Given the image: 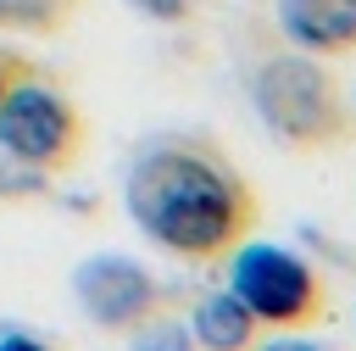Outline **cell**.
I'll use <instances>...</instances> for the list:
<instances>
[{
  "instance_id": "obj_5",
  "label": "cell",
  "mask_w": 356,
  "mask_h": 351,
  "mask_svg": "<svg viewBox=\"0 0 356 351\" xmlns=\"http://www.w3.org/2000/svg\"><path fill=\"white\" fill-rule=\"evenodd\" d=\"M72 301L83 306V318L100 329V334H134L167 312L184 306V290L161 273H150L145 262L122 256V251H100V256H83L72 267Z\"/></svg>"
},
{
  "instance_id": "obj_1",
  "label": "cell",
  "mask_w": 356,
  "mask_h": 351,
  "mask_svg": "<svg viewBox=\"0 0 356 351\" xmlns=\"http://www.w3.org/2000/svg\"><path fill=\"white\" fill-rule=\"evenodd\" d=\"M122 206L134 228L189 267H222L234 245H245L261 223V201L250 178L200 139L150 145L122 184Z\"/></svg>"
},
{
  "instance_id": "obj_2",
  "label": "cell",
  "mask_w": 356,
  "mask_h": 351,
  "mask_svg": "<svg viewBox=\"0 0 356 351\" xmlns=\"http://www.w3.org/2000/svg\"><path fill=\"white\" fill-rule=\"evenodd\" d=\"M250 111L284 150H300V156L345 150L356 139V100L323 67V56H306V50L267 56L250 72Z\"/></svg>"
},
{
  "instance_id": "obj_10",
  "label": "cell",
  "mask_w": 356,
  "mask_h": 351,
  "mask_svg": "<svg viewBox=\"0 0 356 351\" xmlns=\"http://www.w3.org/2000/svg\"><path fill=\"white\" fill-rule=\"evenodd\" d=\"M139 17H150V22H167V28H178V22H195L200 11H206V0H128Z\"/></svg>"
},
{
  "instance_id": "obj_3",
  "label": "cell",
  "mask_w": 356,
  "mask_h": 351,
  "mask_svg": "<svg viewBox=\"0 0 356 351\" xmlns=\"http://www.w3.org/2000/svg\"><path fill=\"white\" fill-rule=\"evenodd\" d=\"M228 290L267 329H284V334L317 329L328 318L323 273L306 256H295L289 245H273V240H245V245L228 251Z\"/></svg>"
},
{
  "instance_id": "obj_4",
  "label": "cell",
  "mask_w": 356,
  "mask_h": 351,
  "mask_svg": "<svg viewBox=\"0 0 356 351\" xmlns=\"http://www.w3.org/2000/svg\"><path fill=\"white\" fill-rule=\"evenodd\" d=\"M89 145V123L72 106V95H61L56 84H44L39 72L22 78L6 100H0V156H11L17 167L50 178V173H72L83 162Z\"/></svg>"
},
{
  "instance_id": "obj_12",
  "label": "cell",
  "mask_w": 356,
  "mask_h": 351,
  "mask_svg": "<svg viewBox=\"0 0 356 351\" xmlns=\"http://www.w3.org/2000/svg\"><path fill=\"white\" fill-rule=\"evenodd\" d=\"M256 351H328V345H317V340H300V334H261L256 340Z\"/></svg>"
},
{
  "instance_id": "obj_6",
  "label": "cell",
  "mask_w": 356,
  "mask_h": 351,
  "mask_svg": "<svg viewBox=\"0 0 356 351\" xmlns=\"http://www.w3.org/2000/svg\"><path fill=\"white\" fill-rule=\"evenodd\" d=\"M278 33L306 56H356V0H278Z\"/></svg>"
},
{
  "instance_id": "obj_7",
  "label": "cell",
  "mask_w": 356,
  "mask_h": 351,
  "mask_svg": "<svg viewBox=\"0 0 356 351\" xmlns=\"http://www.w3.org/2000/svg\"><path fill=\"white\" fill-rule=\"evenodd\" d=\"M189 334L200 340V351H256V340L267 334V323L222 284V290H206L189 312Z\"/></svg>"
},
{
  "instance_id": "obj_11",
  "label": "cell",
  "mask_w": 356,
  "mask_h": 351,
  "mask_svg": "<svg viewBox=\"0 0 356 351\" xmlns=\"http://www.w3.org/2000/svg\"><path fill=\"white\" fill-rule=\"evenodd\" d=\"M22 78H33V61H28V56H17V50H0V100H6Z\"/></svg>"
},
{
  "instance_id": "obj_13",
  "label": "cell",
  "mask_w": 356,
  "mask_h": 351,
  "mask_svg": "<svg viewBox=\"0 0 356 351\" xmlns=\"http://www.w3.org/2000/svg\"><path fill=\"white\" fill-rule=\"evenodd\" d=\"M0 351H56V345L28 334V329H0Z\"/></svg>"
},
{
  "instance_id": "obj_8",
  "label": "cell",
  "mask_w": 356,
  "mask_h": 351,
  "mask_svg": "<svg viewBox=\"0 0 356 351\" xmlns=\"http://www.w3.org/2000/svg\"><path fill=\"white\" fill-rule=\"evenodd\" d=\"M89 0H0V33L17 39H56L78 22Z\"/></svg>"
},
{
  "instance_id": "obj_9",
  "label": "cell",
  "mask_w": 356,
  "mask_h": 351,
  "mask_svg": "<svg viewBox=\"0 0 356 351\" xmlns=\"http://www.w3.org/2000/svg\"><path fill=\"white\" fill-rule=\"evenodd\" d=\"M128 351H200V340L189 334V323H178V312H167V318L134 329L128 334Z\"/></svg>"
}]
</instances>
